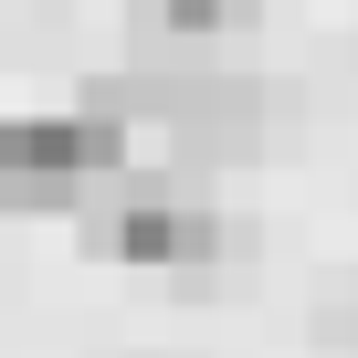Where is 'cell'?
Here are the masks:
<instances>
[{
	"instance_id": "6da1fadb",
	"label": "cell",
	"mask_w": 358,
	"mask_h": 358,
	"mask_svg": "<svg viewBox=\"0 0 358 358\" xmlns=\"http://www.w3.org/2000/svg\"><path fill=\"white\" fill-rule=\"evenodd\" d=\"M85 243L106 253V264H137V274H179V285H211L222 264H232V222H222V201H211V179L201 169H116V179H95L85 190Z\"/></svg>"
},
{
	"instance_id": "7a4b0ae2",
	"label": "cell",
	"mask_w": 358,
	"mask_h": 358,
	"mask_svg": "<svg viewBox=\"0 0 358 358\" xmlns=\"http://www.w3.org/2000/svg\"><path fill=\"white\" fill-rule=\"evenodd\" d=\"M127 137L116 116L95 106H32V116H0V211H85L95 179L127 169Z\"/></svg>"
},
{
	"instance_id": "3957f363",
	"label": "cell",
	"mask_w": 358,
	"mask_h": 358,
	"mask_svg": "<svg viewBox=\"0 0 358 358\" xmlns=\"http://www.w3.org/2000/svg\"><path fill=\"white\" fill-rule=\"evenodd\" d=\"M306 337L358 358V274H327V285H316V306H306Z\"/></svg>"
},
{
	"instance_id": "277c9868",
	"label": "cell",
	"mask_w": 358,
	"mask_h": 358,
	"mask_svg": "<svg viewBox=\"0 0 358 358\" xmlns=\"http://www.w3.org/2000/svg\"><path fill=\"white\" fill-rule=\"evenodd\" d=\"M137 358H158V348H137Z\"/></svg>"
}]
</instances>
